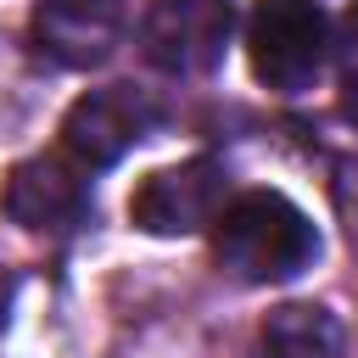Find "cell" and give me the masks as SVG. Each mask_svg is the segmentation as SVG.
<instances>
[{"mask_svg": "<svg viewBox=\"0 0 358 358\" xmlns=\"http://www.w3.org/2000/svg\"><path fill=\"white\" fill-rule=\"evenodd\" d=\"M324 11L319 0H252L246 62L274 95H302L324 67Z\"/></svg>", "mask_w": 358, "mask_h": 358, "instance_id": "obj_2", "label": "cell"}, {"mask_svg": "<svg viewBox=\"0 0 358 358\" xmlns=\"http://www.w3.org/2000/svg\"><path fill=\"white\" fill-rule=\"evenodd\" d=\"M218 213H224V168L213 157L157 168L129 196V224L145 235H196Z\"/></svg>", "mask_w": 358, "mask_h": 358, "instance_id": "obj_4", "label": "cell"}, {"mask_svg": "<svg viewBox=\"0 0 358 358\" xmlns=\"http://www.w3.org/2000/svg\"><path fill=\"white\" fill-rule=\"evenodd\" d=\"M157 123V106L129 90V84H106V90H90L67 106L62 117V145L78 168H112L123 151H134Z\"/></svg>", "mask_w": 358, "mask_h": 358, "instance_id": "obj_5", "label": "cell"}, {"mask_svg": "<svg viewBox=\"0 0 358 358\" xmlns=\"http://www.w3.org/2000/svg\"><path fill=\"white\" fill-rule=\"evenodd\" d=\"M34 45L56 67H101L123 28H129V0H39L34 6Z\"/></svg>", "mask_w": 358, "mask_h": 358, "instance_id": "obj_6", "label": "cell"}, {"mask_svg": "<svg viewBox=\"0 0 358 358\" xmlns=\"http://www.w3.org/2000/svg\"><path fill=\"white\" fill-rule=\"evenodd\" d=\"M319 257L313 218L280 190H246L213 218V263L241 285H280Z\"/></svg>", "mask_w": 358, "mask_h": 358, "instance_id": "obj_1", "label": "cell"}, {"mask_svg": "<svg viewBox=\"0 0 358 358\" xmlns=\"http://www.w3.org/2000/svg\"><path fill=\"white\" fill-rule=\"evenodd\" d=\"M6 213L34 235H62L90 213V190L62 157H28L6 179Z\"/></svg>", "mask_w": 358, "mask_h": 358, "instance_id": "obj_7", "label": "cell"}, {"mask_svg": "<svg viewBox=\"0 0 358 358\" xmlns=\"http://www.w3.org/2000/svg\"><path fill=\"white\" fill-rule=\"evenodd\" d=\"M229 28H235L229 0H151L140 22V50L151 67L173 78H196L224 62Z\"/></svg>", "mask_w": 358, "mask_h": 358, "instance_id": "obj_3", "label": "cell"}, {"mask_svg": "<svg viewBox=\"0 0 358 358\" xmlns=\"http://www.w3.org/2000/svg\"><path fill=\"white\" fill-rule=\"evenodd\" d=\"M252 358H347L341 319L319 302H285L257 324Z\"/></svg>", "mask_w": 358, "mask_h": 358, "instance_id": "obj_8", "label": "cell"}]
</instances>
